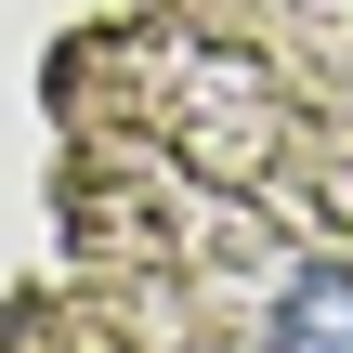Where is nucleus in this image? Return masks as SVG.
I'll use <instances>...</instances> for the list:
<instances>
[{"label":"nucleus","mask_w":353,"mask_h":353,"mask_svg":"<svg viewBox=\"0 0 353 353\" xmlns=\"http://www.w3.org/2000/svg\"><path fill=\"white\" fill-rule=\"evenodd\" d=\"M262 353H353V275H341V262H301V275H288Z\"/></svg>","instance_id":"obj_1"}]
</instances>
